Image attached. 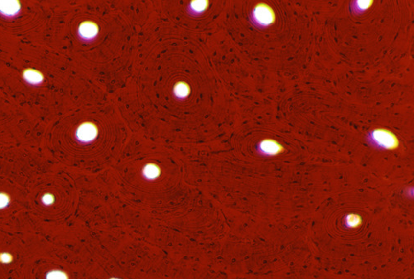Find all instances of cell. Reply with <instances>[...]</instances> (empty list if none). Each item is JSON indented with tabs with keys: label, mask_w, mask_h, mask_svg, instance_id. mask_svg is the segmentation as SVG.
Instances as JSON below:
<instances>
[{
	"label": "cell",
	"mask_w": 414,
	"mask_h": 279,
	"mask_svg": "<svg viewBox=\"0 0 414 279\" xmlns=\"http://www.w3.org/2000/svg\"><path fill=\"white\" fill-rule=\"evenodd\" d=\"M253 21L255 22L256 24L261 27H267L271 24L274 19L275 14L273 10L268 6L259 5L254 9L253 13Z\"/></svg>",
	"instance_id": "6da1fadb"
}]
</instances>
